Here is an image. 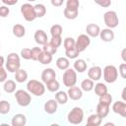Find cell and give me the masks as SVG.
<instances>
[{"label": "cell", "instance_id": "cell-40", "mask_svg": "<svg viewBox=\"0 0 126 126\" xmlns=\"http://www.w3.org/2000/svg\"><path fill=\"white\" fill-rule=\"evenodd\" d=\"M21 57L25 60H30L32 59V49L31 48H23L21 50Z\"/></svg>", "mask_w": 126, "mask_h": 126}, {"label": "cell", "instance_id": "cell-24", "mask_svg": "<svg viewBox=\"0 0 126 126\" xmlns=\"http://www.w3.org/2000/svg\"><path fill=\"white\" fill-rule=\"evenodd\" d=\"M101 121H102V118L99 117L96 113H94V114H92L88 117L87 124L90 126H98L101 124Z\"/></svg>", "mask_w": 126, "mask_h": 126}, {"label": "cell", "instance_id": "cell-46", "mask_svg": "<svg viewBox=\"0 0 126 126\" xmlns=\"http://www.w3.org/2000/svg\"><path fill=\"white\" fill-rule=\"evenodd\" d=\"M7 80V71L6 68L0 67V83H3Z\"/></svg>", "mask_w": 126, "mask_h": 126}, {"label": "cell", "instance_id": "cell-17", "mask_svg": "<svg viewBox=\"0 0 126 126\" xmlns=\"http://www.w3.org/2000/svg\"><path fill=\"white\" fill-rule=\"evenodd\" d=\"M27 123V117L25 114L17 113L12 117L11 125L12 126H25Z\"/></svg>", "mask_w": 126, "mask_h": 126}, {"label": "cell", "instance_id": "cell-34", "mask_svg": "<svg viewBox=\"0 0 126 126\" xmlns=\"http://www.w3.org/2000/svg\"><path fill=\"white\" fill-rule=\"evenodd\" d=\"M11 104L7 100H0V114H7L10 112Z\"/></svg>", "mask_w": 126, "mask_h": 126}, {"label": "cell", "instance_id": "cell-44", "mask_svg": "<svg viewBox=\"0 0 126 126\" xmlns=\"http://www.w3.org/2000/svg\"><path fill=\"white\" fill-rule=\"evenodd\" d=\"M94 1L102 8H108L111 5V0H94Z\"/></svg>", "mask_w": 126, "mask_h": 126}, {"label": "cell", "instance_id": "cell-1", "mask_svg": "<svg viewBox=\"0 0 126 126\" xmlns=\"http://www.w3.org/2000/svg\"><path fill=\"white\" fill-rule=\"evenodd\" d=\"M5 67H6V70L10 73H15L16 71H18L21 67L20 56L16 52L9 53L5 62Z\"/></svg>", "mask_w": 126, "mask_h": 126}, {"label": "cell", "instance_id": "cell-31", "mask_svg": "<svg viewBox=\"0 0 126 126\" xmlns=\"http://www.w3.org/2000/svg\"><path fill=\"white\" fill-rule=\"evenodd\" d=\"M33 7H34L36 18H42L43 16H45V14H46V7L43 4L38 3V4L34 5Z\"/></svg>", "mask_w": 126, "mask_h": 126}, {"label": "cell", "instance_id": "cell-42", "mask_svg": "<svg viewBox=\"0 0 126 126\" xmlns=\"http://www.w3.org/2000/svg\"><path fill=\"white\" fill-rule=\"evenodd\" d=\"M42 52V48L40 47H33L32 48V60L33 61H37L39 54Z\"/></svg>", "mask_w": 126, "mask_h": 126}, {"label": "cell", "instance_id": "cell-5", "mask_svg": "<svg viewBox=\"0 0 126 126\" xmlns=\"http://www.w3.org/2000/svg\"><path fill=\"white\" fill-rule=\"evenodd\" d=\"M15 98L17 100V103L20 106L26 107L28 105H30L31 101H32V96L31 94L28 91L25 90H18L15 92Z\"/></svg>", "mask_w": 126, "mask_h": 126}, {"label": "cell", "instance_id": "cell-28", "mask_svg": "<svg viewBox=\"0 0 126 126\" xmlns=\"http://www.w3.org/2000/svg\"><path fill=\"white\" fill-rule=\"evenodd\" d=\"M45 88L51 93H56L60 88V84L56 79H53L45 84Z\"/></svg>", "mask_w": 126, "mask_h": 126}, {"label": "cell", "instance_id": "cell-13", "mask_svg": "<svg viewBox=\"0 0 126 126\" xmlns=\"http://www.w3.org/2000/svg\"><path fill=\"white\" fill-rule=\"evenodd\" d=\"M98 36L100 37V39L104 42H110L114 39V32L112 31V29L106 28V29H102L99 32Z\"/></svg>", "mask_w": 126, "mask_h": 126}, {"label": "cell", "instance_id": "cell-39", "mask_svg": "<svg viewBox=\"0 0 126 126\" xmlns=\"http://www.w3.org/2000/svg\"><path fill=\"white\" fill-rule=\"evenodd\" d=\"M63 46H64L65 50L74 47V46H75V39H74L73 37H70V36L66 37V38L64 39V41H63Z\"/></svg>", "mask_w": 126, "mask_h": 126}, {"label": "cell", "instance_id": "cell-3", "mask_svg": "<svg viewBox=\"0 0 126 126\" xmlns=\"http://www.w3.org/2000/svg\"><path fill=\"white\" fill-rule=\"evenodd\" d=\"M67 120L69 123L74 125L81 124L84 120V110L79 106L73 107L67 115Z\"/></svg>", "mask_w": 126, "mask_h": 126}, {"label": "cell", "instance_id": "cell-52", "mask_svg": "<svg viewBox=\"0 0 126 126\" xmlns=\"http://www.w3.org/2000/svg\"><path fill=\"white\" fill-rule=\"evenodd\" d=\"M28 2H34V1H36V0H27Z\"/></svg>", "mask_w": 126, "mask_h": 126}, {"label": "cell", "instance_id": "cell-38", "mask_svg": "<svg viewBox=\"0 0 126 126\" xmlns=\"http://www.w3.org/2000/svg\"><path fill=\"white\" fill-rule=\"evenodd\" d=\"M80 1L79 0H67L66 1V8L71 10H79Z\"/></svg>", "mask_w": 126, "mask_h": 126}, {"label": "cell", "instance_id": "cell-12", "mask_svg": "<svg viewBox=\"0 0 126 126\" xmlns=\"http://www.w3.org/2000/svg\"><path fill=\"white\" fill-rule=\"evenodd\" d=\"M102 76V70L99 66H93L88 71V77L89 79L94 81H98Z\"/></svg>", "mask_w": 126, "mask_h": 126}, {"label": "cell", "instance_id": "cell-49", "mask_svg": "<svg viewBox=\"0 0 126 126\" xmlns=\"http://www.w3.org/2000/svg\"><path fill=\"white\" fill-rule=\"evenodd\" d=\"M125 53H126V48L122 49V52H121V57H122L124 63H126V56H125Z\"/></svg>", "mask_w": 126, "mask_h": 126}, {"label": "cell", "instance_id": "cell-51", "mask_svg": "<svg viewBox=\"0 0 126 126\" xmlns=\"http://www.w3.org/2000/svg\"><path fill=\"white\" fill-rule=\"evenodd\" d=\"M4 64H5V59H4V57H3V56H1V55H0V67H3V66H4Z\"/></svg>", "mask_w": 126, "mask_h": 126}, {"label": "cell", "instance_id": "cell-2", "mask_svg": "<svg viewBox=\"0 0 126 126\" xmlns=\"http://www.w3.org/2000/svg\"><path fill=\"white\" fill-rule=\"evenodd\" d=\"M27 90L30 94L35 96H41L45 93V86L42 82L32 79L27 83Z\"/></svg>", "mask_w": 126, "mask_h": 126}, {"label": "cell", "instance_id": "cell-41", "mask_svg": "<svg viewBox=\"0 0 126 126\" xmlns=\"http://www.w3.org/2000/svg\"><path fill=\"white\" fill-rule=\"evenodd\" d=\"M49 42L56 48H58L62 44V37L61 36H51Z\"/></svg>", "mask_w": 126, "mask_h": 126}, {"label": "cell", "instance_id": "cell-25", "mask_svg": "<svg viewBox=\"0 0 126 126\" xmlns=\"http://www.w3.org/2000/svg\"><path fill=\"white\" fill-rule=\"evenodd\" d=\"M15 80L18 83H24L28 80V73L24 69H19L15 72Z\"/></svg>", "mask_w": 126, "mask_h": 126}, {"label": "cell", "instance_id": "cell-45", "mask_svg": "<svg viewBox=\"0 0 126 126\" xmlns=\"http://www.w3.org/2000/svg\"><path fill=\"white\" fill-rule=\"evenodd\" d=\"M118 73L120 74V76L125 79L126 78V63H121L118 67Z\"/></svg>", "mask_w": 126, "mask_h": 126}, {"label": "cell", "instance_id": "cell-35", "mask_svg": "<svg viewBox=\"0 0 126 126\" xmlns=\"http://www.w3.org/2000/svg\"><path fill=\"white\" fill-rule=\"evenodd\" d=\"M42 51L47 52V53H49V54H51V55H54V54L57 52V48L54 47L49 41H47L46 43H44V44L42 45Z\"/></svg>", "mask_w": 126, "mask_h": 126}, {"label": "cell", "instance_id": "cell-50", "mask_svg": "<svg viewBox=\"0 0 126 126\" xmlns=\"http://www.w3.org/2000/svg\"><path fill=\"white\" fill-rule=\"evenodd\" d=\"M125 92H126V88H124L122 90V94H121V96H122V99L123 101H126V96H125Z\"/></svg>", "mask_w": 126, "mask_h": 126}, {"label": "cell", "instance_id": "cell-7", "mask_svg": "<svg viewBox=\"0 0 126 126\" xmlns=\"http://www.w3.org/2000/svg\"><path fill=\"white\" fill-rule=\"evenodd\" d=\"M62 80H63L64 86L67 88L75 86L77 83V72L72 68H68L64 70Z\"/></svg>", "mask_w": 126, "mask_h": 126}, {"label": "cell", "instance_id": "cell-47", "mask_svg": "<svg viewBox=\"0 0 126 126\" xmlns=\"http://www.w3.org/2000/svg\"><path fill=\"white\" fill-rule=\"evenodd\" d=\"M19 0H1V2L6 6H13L18 3Z\"/></svg>", "mask_w": 126, "mask_h": 126}, {"label": "cell", "instance_id": "cell-53", "mask_svg": "<svg viewBox=\"0 0 126 126\" xmlns=\"http://www.w3.org/2000/svg\"><path fill=\"white\" fill-rule=\"evenodd\" d=\"M0 96H1V93H0Z\"/></svg>", "mask_w": 126, "mask_h": 126}, {"label": "cell", "instance_id": "cell-11", "mask_svg": "<svg viewBox=\"0 0 126 126\" xmlns=\"http://www.w3.org/2000/svg\"><path fill=\"white\" fill-rule=\"evenodd\" d=\"M67 94H68V97L71 98L72 100H79L83 96V91L81 90V88L73 86V87L68 88Z\"/></svg>", "mask_w": 126, "mask_h": 126}, {"label": "cell", "instance_id": "cell-16", "mask_svg": "<svg viewBox=\"0 0 126 126\" xmlns=\"http://www.w3.org/2000/svg\"><path fill=\"white\" fill-rule=\"evenodd\" d=\"M56 79V73L52 68H46L42 71L41 73V80L44 84H46L47 82Z\"/></svg>", "mask_w": 126, "mask_h": 126}, {"label": "cell", "instance_id": "cell-9", "mask_svg": "<svg viewBox=\"0 0 126 126\" xmlns=\"http://www.w3.org/2000/svg\"><path fill=\"white\" fill-rule=\"evenodd\" d=\"M90 44H91V37L85 33L78 35L77 39L75 40V47L80 53L85 51Z\"/></svg>", "mask_w": 126, "mask_h": 126}, {"label": "cell", "instance_id": "cell-33", "mask_svg": "<svg viewBox=\"0 0 126 126\" xmlns=\"http://www.w3.org/2000/svg\"><path fill=\"white\" fill-rule=\"evenodd\" d=\"M62 32H63V28H62L61 25L55 24V25H53V26L50 28L51 36H61Z\"/></svg>", "mask_w": 126, "mask_h": 126}, {"label": "cell", "instance_id": "cell-48", "mask_svg": "<svg viewBox=\"0 0 126 126\" xmlns=\"http://www.w3.org/2000/svg\"><path fill=\"white\" fill-rule=\"evenodd\" d=\"M51 2V5L54 6V7H60L63 5L64 3V0H50Z\"/></svg>", "mask_w": 126, "mask_h": 126}, {"label": "cell", "instance_id": "cell-30", "mask_svg": "<svg viewBox=\"0 0 126 126\" xmlns=\"http://www.w3.org/2000/svg\"><path fill=\"white\" fill-rule=\"evenodd\" d=\"M94 89L95 94L98 95V96H100V95H102V94L107 93V87L103 83H97L96 85L94 86Z\"/></svg>", "mask_w": 126, "mask_h": 126}, {"label": "cell", "instance_id": "cell-43", "mask_svg": "<svg viewBox=\"0 0 126 126\" xmlns=\"http://www.w3.org/2000/svg\"><path fill=\"white\" fill-rule=\"evenodd\" d=\"M9 14H10V9L8 8V6L6 5L0 6V17L1 18H6L8 17Z\"/></svg>", "mask_w": 126, "mask_h": 126}, {"label": "cell", "instance_id": "cell-8", "mask_svg": "<svg viewBox=\"0 0 126 126\" xmlns=\"http://www.w3.org/2000/svg\"><path fill=\"white\" fill-rule=\"evenodd\" d=\"M103 22L109 29H114L119 24V19L115 11H106L103 14Z\"/></svg>", "mask_w": 126, "mask_h": 126}, {"label": "cell", "instance_id": "cell-19", "mask_svg": "<svg viewBox=\"0 0 126 126\" xmlns=\"http://www.w3.org/2000/svg\"><path fill=\"white\" fill-rule=\"evenodd\" d=\"M109 109H110V105L98 102L96 105V114L101 118H105L109 113Z\"/></svg>", "mask_w": 126, "mask_h": 126}, {"label": "cell", "instance_id": "cell-4", "mask_svg": "<svg viewBox=\"0 0 126 126\" xmlns=\"http://www.w3.org/2000/svg\"><path fill=\"white\" fill-rule=\"evenodd\" d=\"M118 78V70L114 65H106L103 68V80L108 84L116 82Z\"/></svg>", "mask_w": 126, "mask_h": 126}, {"label": "cell", "instance_id": "cell-54", "mask_svg": "<svg viewBox=\"0 0 126 126\" xmlns=\"http://www.w3.org/2000/svg\"><path fill=\"white\" fill-rule=\"evenodd\" d=\"M0 1H1V0H0Z\"/></svg>", "mask_w": 126, "mask_h": 126}, {"label": "cell", "instance_id": "cell-20", "mask_svg": "<svg viewBox=\"0 0 126 126\" xmlns=\"http://www.w3.org/2000/svg\"><path fill=\"white\" fill-rule=\"evenodd\" d=\"M12 32H13V34L16 36V37H24L25 34H26V29L23 25L21 24H16L13 26L12 28Z\"/></svg>", "mask_w": 126, "mask_h": 126}, {"label": "cell", "instance_id": "cell-23", "mask_svg": "<svg viewBox=\"0 0 126 126\" xmlns=\"http://www.w3.org/2000/svg\"><path fill=\"white\" fill-rule=\"evenodd\" d=\"M68 94L66 92L63 91H57L55 94V100L58 102V104H65L68 101Z\"/></svg>", "mask_w": 126, "mask_h": 126}, {"label": "cell", "instance_id": "cell-21", "mask_svg": "<svg viewBox=\"0 0 126 126\" xmlns=\"http://www.w3.org/2000/svg\"><path fill=\"white\" fill-rule=\"evenodd\" d=\"M74 70L78 73H84L87 70V62L84 59H76L74 62Z\"/></svg>", "mask_w": 126, "mask_h": 126}, {"label": "cell", "instance_id": "cell-22", "mask_svg": "<svg viewBox=\"0 0 126 126\" xmlns=\"http://www.w3.org/2000/svg\"><path fill=\"white\" fill-rule=\"evenodd\" d=\"M56 66H57L58 69H60L62 71L68 69L69 66H70L69 59L67 57H59V58H57V60H56Z\"/></svg>", "mask_w": 126, "mask_h": 126}, {"label": "cell", "instance_id": "cell-29", "mask_svg": "<svg viewBox=\"0 0 126 126\" xmlns=\"http://www.w3.org/2000/svg\"><path fill=\"white\" fill-rule=\"evenodd\" d=\"M94 81L91 79H85L82 81L81 83V90L84 92H91L92 90H94Z\"/></svg>", "mask_w": 126, "mask_h": 126}, {"label": "cell", "instance_id": "cell-26", "mask_svg": "<svg viewBox=\"0 0 126 126\" xmlns=\"http://www.w3.org/2000/svg\"><path fill=\"white\" fill-rule=\"evenodd\" d=\"M37 61H39V63H41L43 65H48V64H50L52 62V55L49 54V53H47V52L42 51L39 54Z\"/></svg>", "mask_w": 126, "mask_h": 126}, {"label": "cell", "instance_id": "cell-36", "mask_svg": "<svg viewBox=\"0 0 126 126\" xmlns=\"http://www.w3.org/2000/svg\"><path fill=\"white\" fill-rule=\"evenodd\" d=\"M79 54H80V52L76 49L75 46L72 47V48H70V49L65 50V55H66V57L68 59H76L79 56Z\"/></svg>", "mask_w": 126, "mask_h": 126}, {"label": "cell", "instance_id": "cell-37", "mask_svg": "<svg viewBox=\"0 0 126 126\" xmlns=\"http://www.w3.org/2000/svg\"><path fill=\"white\" fill-rule=\"evenodd\" d=\"M98 102H101V103H104V104H108L110 105L112 103V95L108 93L102 94L99 96V99H98Z\"/></svg>", "mask_w": 126, "mask_h": 126}, {"label": "cell", "instance_id": "cell-10", "mask_svg": "<svg viewBox=\"0 0 126 126\" xmlns=\"http://www.w3.org/2000/svg\"><path fill=\"white\" fill-rule=\"evenodd\" d=\"M112 110L114 113L126 117V103L123 100H117L112 103Z\"/></svg>", "mask_w": 126, "mask_h": 126}, {"label": "cell", "instance_id": "cell-18", "mask_svg": "<svg viewBox=\"0 0 126 126\" xmlns=\"http://www.w3.org/2000/svg\"><path fill=\"white\" fill-rule=\"evenodd\" d=\"M86 32H87V34L90 37H96L99 34L100 28L96 24H89L86 27Z\"/></svg>", "mask_w": 126, "mask_h": 126}, {"label": "cell", "instance_id": "cell-32", "mask_svg": "<svg viewBox=\"0 0 126 126\" xmlns=\"http://www.w3.org/2000/svg\"><path fill=\"white\" fill-rule=\"evenodd\" d=\"M64 17L68 20H75L79 15V10H71L68 8H65L63 11Z\"/></svg>", "mask_w": 126, "mask_h": 126}, {"label": "cell", "instance_id": "cell-27", "mask_svg": "<svg viewBox=\"0 0 126 126\" xmlns=\"http://www.w3.org/2000/svg\"><path fill=\"white\" fill-rule=\"evenodd\" d=\"M16 82L13 80H6L4 82V86L3 89L7 94H12L16 91Z\"/></svg>", "mask_w": 126, "mask_h": 126}, {"label": "cell", "instance_id": "cell-14", "mask_svg": "<svg viewBox=\"0 0 126 126\" xmlns=\"http://www.w3.org/2000/svg\"><path fill=\"white\" fill-rule=\"evenodd\" d=\"M57 108L58 102L55 99H48L43 105V109L47 114H54L57 111Z\"/></svg>", "mask_w": 126, "mask_h": 126}, {"label": "cell", "instance_id": "cell-15", "mask_svg": "<svg viewBox=\"0 0 126 126\" xmlns=\"http://www.w3.org/2000/svg\"><path fill=\"white\" fill-rule=\"evenodd\" d=\"M33 37H34L35 42L37 44H39V45H43L44 43H46L48 41L47 34H46V32L43 30H37V31H35Z\"/></svg>", "mask_w": 126, "mask_h": 126}, {"label": "cell", "instance_id": "cell-6", "mask_svg": "<svg viewBox=\"0 0 126 126\" xmlns=\"http://www.w3.org/2000/svg\"><path fill=\"white\" fill-rule=\"evenodd\" d=\"M21 14L24 17V19L27 22H32L36 19V15H35V11H34V7L29 2V3H25L21 6Z\"/></svg>", "mask_w": 126, "mask_h": 126}]
</instances>
